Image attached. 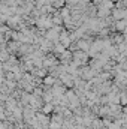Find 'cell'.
Instances as JSON below:
<instances>
[{"mask_svg": "<svg viewBox=\"0 0 127 129\" xmlns=\"http://www.w3.org/2000/svg\"><path fill=\"white\" fill-rule=\"evenodd\" d=\"M57 44H60L61 47H63L64 50H67L69 47H70V44H72V41H70V36H69V32L67 30H61L60 32V36H58V42Z\"/></svg>", "mask_w": 127, "mask_h": 129, "instance_id": "7a4b0ae2", "label": "cell"}, {"mask_svg": "<svg viewBox=\"0 0 127 129\" xmlns=\"http://www.w3.org/2000/svg\"><path fill=\"white\" fill-rule=\"evenodd\" d=\"M72 63L75 64V66H78V68L85 66V64L88 63V54L84 53V51H79V50L73 51L72 53Z\"/></svg>", "mask_w": 127, "mask_h": 129, "instance_id": "6da1fadb", "label": "cell"}]
</instances>
